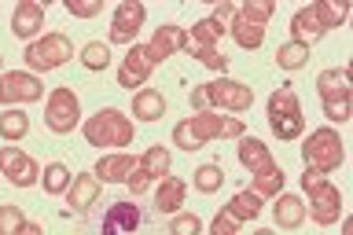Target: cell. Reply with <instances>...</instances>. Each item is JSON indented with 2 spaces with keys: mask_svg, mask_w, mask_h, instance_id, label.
Returning a JSON list of instances; mask_svg holds the SVG:
<instances>
[{
  "mask_svg": "<svg viewBox=\"0 0 353 235\" xmlns=\"http://www.w3.org/2000/svg\"><path fill=\"white\" fill-rule=\"evenodd\" d=\"M243 132H247L243 118H225L217 110H199L195 118L176 121L173 143L181 151H199V147H206V140H239Z\"/></svg>",
  "mask_w": 353,
  "mask_h": 235,
  "instance_id": "1",
  "label": "cell"
},
{
  "mask_svg": "<svg viewBox=\"0 0 353 235\" xmlns=\"http://www.w3.org/2000/svg\"><path fill=\"white\" fill-rule=\"evenodd\" d=\"M85 143L88 147H129L132 143V121L118 107H103L85 121Z\"/></svg>",
  "mask_w": 353,
  "mask_h": 235,
  "instance_id": "2",
  "label": "cell"
},
{
  "mask_svg": "<svg viewBox=\"0 0 353 235\" xmlns=\"http://www.w3.org/2000/svg\"><path fill=\"white\" fill-rule=\"evenodd\" d=\"M302 192L309 195V210H305V214L313 217L320 228L335 225V221L342 217V195H339V187L331 181H324V173L305 170L302 173Z\"/></svg>",
  "mask_w": 353,
  "mask_h": 235,
  "instance_id": "3",
  "label": "cell"
},
{
  "mask_svg": "<svg viewBox=\"0 0 353 235\" xmlns=\"http://www.w3.org/2000/svg\"><path fill=\"white\" fill-rule=\"evenodd\" d=\"M316 92L324 103V118H331L335 125L350 121L353 114V88H350V74L346 70H324L316 77Z\"/></svg>",
  "mask_w": 353,
  "mask_h": 235,
  "instance_id": "4",
  "label": "cell"
},
{
  "mask_svg": "<svg viewBox=\"0 0 353 235\" xmlns=\"http://www.w3.org/2000/svg\"><path fill=\"white\" fill-rule=\"evenodd\" d=\"M302 159H305V170H316V173H335L342 165V136L335 129H316L309 132L305 143H302Z\"/></svg>",
  "mask_w": 353,
  "mask_h": 235,
  "instance_id": "5",
  "label": "cell"
},
{
  "mask_svg": "<svg viewBox=\"0 0 353 235\" xmlns=\"http://www.w3.org/2000/svg\"><path fill=\"white\" fill-rule=\"evenodd\" d=\"M269 125H272L276 140H294L305 129V114H302L294 88H276L269 96Z\"/></svg>",
  "mask_w": 353,
  "mask_h": 235,
  "instance_id": "6",
  "label": "cell"
},
{
  "mask_svg": "<svg viewBox=\"0 0 353 235\" xmlns=\"http://www.w3.org/2000/svg\"><path fill=\"white\" fill-rule=\"evenodd\" d=\"M22 59H26L30 70H59L63 63H70L74 59V44L66 33H44L41 41H30L26 44V52H22Z\"/></svg>",
  "mask_w": 353,
  "mask_h": 235,
  "instance_id": "7",
  "label": "cell"
},
{
  "mask_svg": "<svg viewBox=\"0 0 353 235\" xmlns=\"http://www.w3.org/2000/svg\"><path fill=\"white\" fill-rule=\"evenodd\" d=\"M203 92V107L206 110H228V114H243V110L254 107V92L243 81H232V77H217V81H210L199 88Z\"/></svg>",
  "mask_w": 353,
  "mask_h": 235,
  "instance_id": "8",
  "label": "cell"
},
{
  "mask_svg": "<svg viewBox=\"0 0 353 235\" xmlns=\"http://www.w3.org/2000/svg\"><path fill=\"white\" fill-rule=\"evenodd\" d=\"M44 121H48V129L59 132V136H66V132L77 129L81 107H77V96L70 92V88H52L48 103H44Z\"/></svg>",
  "mask_w": 353,
  "mask_h": 235,
  "instance_id": "9",
  "label": "cell"
},
{
  "mask_svg": "<svg viewBox=\"0 0 353 235\" xmlns=\"http://www.w3.org/2000/svg\"><path fill=\"white\" fill-rule=\"evenodd\" d=\"M159 176H170V151L165 147H148L137 159V170L129 173V192L132 195H140V192H148V184L151 181H159Z\"/></svg>",
  "mask_w": 353,
  "mask_h": 235,
  "instance_id": "10",
  "label": "cell"
},
{
  "mask_svg": "<svg viewBox=\"0 0 353 235\" xmlns=\"http://www.w3.org/2000/svg\"><path fill=\"white\" fill-rule=\"evenodd\" d=\"M0 176H8L15 187H30V184H37L41 165L22 147H0Z\"/></svg>",
  "mask_w": 353,
  "mask_h": 235,
  "instance_id": "11",
  "label": "cell"
},
{
  "mask_svg": "<svg viewBox=\"0 0 353 235\" xmlns=\"http://www.w3.org/2000/svg\"><path fill=\"white\" fill-rule=\"evenodd\" d=\"M44 96V85L26 70L0 74V103H37Z\"/></svg>",
  "mask_w": 353,
  "mask_h": 235,
  "instance_id": "12",
  "label": "cell"
},
{
  "mask_svg": "<svg viewBox=\"0 0 353 235\" xmlns=\"http://www.w3.org/2000/svg\"><path fill=\"white\" fill-rule=\"evenodd\" d=\"M143 225V210L137 203H114L99 217V235H137Z\"/></svg>",
  "mask_w": 353,
  "mask_h": 235,
  "instance_id": "13",
  "label": "cell"
},
{
  "mask_svg": "<svg viewBox=\"0 0 353 235\" xmlns=\"http://www.w3.org/2000/svg\"><path fill=\"white\" fill-rule=\"evenodd\" d=\"M143 19H148V8H143L140 0H121L114 19H110V41L129 44L132 37H137V30L143 26Z\"/></svg>",
  "mask_w": 353,
  "mask_h": 235,
  "instance_id": "14",
  "label": "cell"
},
{
  "mask_svg": "<svg viewBox=\"0 0 353 235\" xmlns=\"http://www.w3.org/2000/svg\"><path fill=\"white\" fill-rule=\"evenodd\" d=\"M151 70H154V66L148 63L143 44H132L129 55H125V59H121V66H118V85H121V88H132V92H140V88L148 85Z\"/></svg>",
  "mask_w": 353,
  "mask_h": 235,
  "instance_id": "15",
  "label": "cell"
},
{
  "mask_svg": "<svg viewBox=\"0 0 353 235\" xmlns=\"http://www.w3.org/2000/svg\"><path fill=\"white\" fill-rule=\"evenodd\" d=\"M184 41H188V33L181 30V26H159L154 30V37H151V44H143V52H148V63L151 66H159L162 59H170V55H176L184 48Z\"/></svg>",
  "mask_w": 353,
  "mask_h": 235,
  "instance_id": "16",
  "label": "cell"
},
{
  "mask_svg": "<svg viewBox=\"0 0 353 235\" xmlns=\"http://www.w3.org/2000/svg\"><path fill=\"white\" fill-rule=\"evenodd\" d=\"M137 170V159L132 154H125V151H118V154H103V159L96 162V170H92V176L99 184H125L129 181V173Z\"/></svg>",
  "mask_w": 353,
  "mask_h": 235,
  "instance_id": "17",
  "label": "cell"
},
{
  "mask_svg": "<svg viewBox=\"0 0 353 235\" xmlns=\"http://www.w3.org/2000/svg\"><path fill=\"white\" fill-rule=\"evenodd\" d=\"M41 26H44V4H37V0H22V4L15 8V15H11V33L30 44V37H37Z\"/></svg>",
  "mask_w": 353,
  "mask_h": 235,
  "instance_id": "18",
  "label": "cell"
},
{
  "mask_svg": "<svg viewBox=\"0 0 353 235\" xmlns=\"http://www.w3.org/2000/svg\"><path fill=\"white\" fill-rule=\"evenodd\" d=\"M99 187H103V184H99L92 173L74 176L70 187H66V198H70V210H74V214H88V206L99 198Z\"/></svg>",
  "mask_w": 353,
  "mask_h": 235,
  "instance_id": "19",
  "label": "cell"
},
{
  "mask_svg": "<svg viewBox=\"0 0 353 235\" xmlns=\"http://www.w3.org/2000/svg\"><path fill=\"white\" fill-rule=\"evenodd\" d=\"M324 22L316 19V11H313V4L309 8H302V11H294V19H291V41H298V44H313V41H320L324 37Z\"/></svg>",
  "mask_w": 353,
  "mask_h": 235,
  "instance_id": "20",
  "label": "cell"
},
{
  "mask_svg": "<svg viewBox=\"0 0 353 235\" xmlns=\"http://www.w3.org/2000/svg\"><path fill=\"white\" fill-rule=\"evenodd\" d=\"M184 195H188V187L181 176H162L159 192H154V210L159 214H176V206H184Z\"/></svg>",
  "mask_w": 353,
  "mask_h": 235,
  "instance_id": "21",
  "label": "cell"
},
{
  "mask_svg": "<svg viewBox=\"0 0 353 235\" xmlns=\"http://www.w3.org/2000/svg\"><path fill=\"white\" fill-rule=\"evenodd\" d=\"M132 114L140 121H159L165 114V96L159 88H140V92H132Z\"/></svg>",
  "mask_w": 353,
  "mask_h": 235,
  "instance_id": "22",
  "label": "cell"
},
{
  "mask_svg": "<svg viewBox=\"0 0 353 235\" xmlns=\"http://www.w3.org/2000/svg\"><path fill=\"white\" fill-rule=\"evenodd\" d=\"M272 217L280 228H298L305 221V203L298 195H276V206H272Z\"/></svg>",
  "mask_w": 353,
  "mask_h": 235,
  "instance_id": "23",
  "label": "cell"
},
{
  "mask_svg": "<svg viewBox=\"0 0 353 235\" xmlns=\"http://www.w3.org/2000/svg\"><path fill=\"white\" fill-rule=\"evenodd\" d=\"M261 206H265V198H258L254 192H236V195H232L228 203H225V214H228V217H236L239 225H243V221L261 217Z\"/></svg>",
  "mask_w": 353,
  "mask_h": 235,
  "instance_id": "24",
  "label": "cell"
},
{
  "mask_svg": "<svg viewBox=\"0 0 353 235\" xmlns=\"http://www.w3.org/2000/svg\"><path fill=\"white\" fill-rule=\"evenodd\" d=\"M239 162L247 165L250 173H258V170H269V165H272V154H269V147H265L261 140L239 136Z\"/></svg>",
  "mask_w": 353,
  "mask_h": 235,
  "instance_id": "25",
  "label": "cell"
},
{
  "mask_svg": "<svg viewBox=\"0 0 353 235\" xmlns=\"http://www.w3.org/2000/svg\"><path fill=\"white\" fill-rule=\"evenodd\" d=\"M250 192L258 195V198H276L283 192V170L280 165H269V170H258L254 173V184H250Z\"/></svg>",
  "mask_w": 353,
  "mask_h": 235,
  "instance_id": "26",
  "label": "cell"
},
{
  "mask_svg": "<svg viewBox=\"0 0 353 235\" xmlns=\"http://www.w3.org/2000/svg\"><path fill=\"white\" fill-rule=\"evenodd\" d=\"M26 132H30V114H22L19 107H11V110H4V114H0V136H4L8 143L22 140Z\"/></svg>",
  "mask_w": 353,
  "mask_h": 235,
  "instance_id": "27",
  "label": "cell"
},
{
  "mask_svg": "<svg viewBox=\"0 0 353 235\" xmlns=\"http://www.w3.org/2000/svg\"><path fill=\"white\" fill-rule=\"evenodd\" d=\"M228 33L236 37L239 48H247V52H254V48H261V44H265V30H261V26H250V22H243L239 15H236V22L228 26Z\"/></svg>",
  "mask_w": 353,
  "mask_h": 235,
  "instance_id": "28",
  "label": "cell"
},
{
  "mask_svg": "<svg viewBox=\"0 0 353 235\" xmlns=\"http://www.w3.org/2000/svg\"><path fill=\"white\" fill-rule=\"evenodd\" d=\"M236 15L243 22H250V26H261L265 30V22L276 15V4H272V0H247L243 8H236Z\"/></svg>",
  "mask_w": 353,
  "mask_h": 235,
  "instance_id": "29",
  "label": "cell"
},
{
  "mask_svg": "<svg viewBox=\"0 0 353 235\" xmlns=\"http://www.w3.org/2000/svg\"><path fill=\"white\" fill-rule=\"evenodd\" d=\"M313 11H316V19L324 22V30H335V26H342V22H346L350 4H342V0H316Z\"/></svg>",
  "mask_w": 353,
  "mask_h": 235,
  "instance_id": "30",
  "label": "cell"
},
{
  "mask_svg": "<svg viewBox=\"0 0 353 235\" xmlns=\"http://www.w3.org/2000/svg\"><path fill=\"white\" fill-rule=\"evenodd\" d=\"M221 30L214 19H199L195 26H192V33H188V44H195V48H214V44L221 41Z\"/></svg>",
  "mask_w": 353,
  "mask_h": 235,
  "instance_id": "31",
  "label": "cell"
},
{
  "mask_svg": "<svg viewBox=\"0 0 353 235\" xmlns=\"http://www.w3.org/2000/svg\"><path fill=\"white\" fill-rule=\"evenodd\" d=\"M276 63H280L283 70H302V66L309 63V48L298 44V41H287V44L276 48Z\"/></svg>",
  "mask_w": 353,
  "mask_h": 235,
  "instance_id": "32",
  "label": "cell"
},
{
  "mask_svg": "<svg viewBox=\"0 0 353 235\" xmlns=\"http://www.w3.org/2000/svg\"><path fill=\"white\" fill-rule=\"evenodd\" d=\"M81 63H85V70H92V74L107 70V66H110V48L103 41H88L81 48Z\"/></svg>",
  "mask_w": 353,
  "mask_h": 235,
  "instance_id": "33",
  "label": "cell"
},
{
  "mask_svg": "<svg viewBox=\"0 0 353 235\" xmlns=\"http://www.w3.org/2000/svg\"><path fill=\"white\" fill-rule=\"evenodd\" d=\"M41 187H44L48 195L66 192V187H70V173H66V165H63V162H52L48 170L41 173Z\"/></svg>",
  "mask_w": 353,
  "mask_h": 235,
  "instance_id": "34",
  "label": "cell"
},
{
  "mask_svg": "<svg viewBox=\"0 0 353 235\" xmlns=\"http://www.w3.org/2000/svg\"><path fill=\"white\" fill-rule=\"evenodd\" d=\"M221 184H225V173H221V165H199V170H195V187H199L203 195L221 192Z\"/></svg>",
  "mask_w": 353,
  "mask_h": 235,
  "instance_id": "35",
  "label": "cell"
},
{
  "mask_svg": "<svg viewBox=\"0 0 353 235\" xmlns=\"http://www.w3.org/2000/svg\"><path fill=\"white\" fill-rule=\"evenodd\" d=\"M22 225H26V214L19 206H0V235H19Z\"/></svg>",
  "mask_w": 353,
  "mask_h": 235,
  "instance_id": "36",
  "label": "cell"
},
{
  "mask_svg": "<svg viewBox=\"0 0 353 235\" xmlns=\"http://www.w3.org/2000/svg\"><path fill=\"white\" fill-rule=\"evenodd\" d=\"M170 235H203V221H199L195 214H173Z\"/></svg>",
  "mask_w": 353,
  "mask_h": 235,
  "instance_id": "37",
  "label": "cell"
},
{
  "mask_svg": "<svg viewBox=\"0 0 353 235\" xmlns=\"http://www.w3.org/2000/svg\"><path fill=\"white\" fill-rule=\"evenodd\" d=\"M184 48L192 52L203 66H210V70H225V66H228V59H225V55H221L217 48H195V44H188V41H184Z\"/></svg>",
  "mask_w": 353,
  "mask_h": 235,
  "instance_id": "38",
  "label": "cell"
},
{
  "mask_svg": "<svg viewBox=\"0 0 353 235\" xmlns=\"http://www.w3.org/2000/svg\"><path fill=\"white\" fill-rule=\"evenodd\" d=\"M66 11L77 19H96L99 11H103V4H99V0H66Z\"/></svg>",
  "mask_w": 353,
  "mask_h": 235,
  "instance_id": "39",
  "label": "cell"
},
{
  "mask_svg": "<svg viewBox=\"0 0 353 235\" xmlns=\"http://www.w3.org/2000/svg\"><path fill=\"white\" fill-rule=\"evenodd\" d=\"M210 235H239V221L228 217L225 210H221V214L210 221Z\"/></svg>",
  "mask_w": 353,
  "mask_h": 235,
  "instance_id": "40",
  "label": "cell"
},
{
  "mask_svg": "<svg viewBox=\"0 0 353 235\" xmlns=\"http://www.w3.org/2000/svg\"><path fill=\"white\" fill-rule=\"evenodd\" d=\"M210 19H214L217 26L228 33V26L236 22V4H217V8H214V15H210Z\"/></svg>",
  "mask_w": 353,
  "mask_h": 235,
  "instance_id": "41",
  "label": "cell"
},
{
  "mask_svg": "<svg viewBox=\"0 0 353 235\" xmlns=\"http://www.w3.org/2000/svg\"><path fill=\"white\" fill-rule=\"evenodd\" d=\"M19 235H44V228L37 225V221H26V225L19 228Z\"/></svg>",
  "mask_w": 353,
  "mask_h": 235,
  "instance_id": "42",
  "label": "cell"
},
{
  "mask_svg": "<svg viewBox=\"0 0 353 235\" xmlns=\"http://www.w3.org/2000/svg\"><path fill=\"white\" fill-rule=\"evenodd\" d=\"M250 235H272L269 228H258V232H250Z\"/></svg>",
  "mask_w": 353,
  "mask_h": 235,
  "instance_id": "43",
  "label": "cell"
},
{
  "mask_svg": "<svg viewBox=\"0 0 353 235\" xmlns=\"http://www.w3.org/2000/svg\"><path fill=\"white\" fill-rule=\"evenodd\" d=\"M0 66H4V59H0Z\"/></svg>",
  "mask_w": 353,
  "mask_h": 235,
  "instance_id": "44",
  "label": "cell"
}]
</instances>
